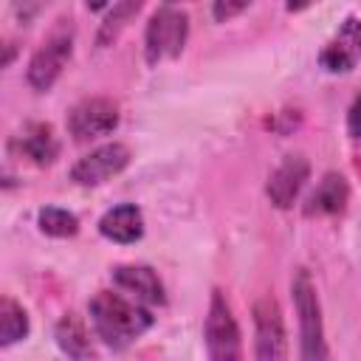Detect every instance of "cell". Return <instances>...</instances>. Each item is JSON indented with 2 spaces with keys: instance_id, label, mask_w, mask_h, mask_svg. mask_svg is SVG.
<instances>
[{
  "instance_id": "6da1fadb",
  "label": "cell",
  "mask_w": 361,
  "mask_h": 361,
  "mask_svg": "<svg viewBox=\"0 0 361 361\" xmlns=\"http://www.w3.org/2000/svg\"><path fill=\"white\" fill-rule=\"evenodd\" d=\"M87 310L99 338L116 350L133 344L152 327V316L144 305L124 299L121 293H113V290H99L90 299Z\"/></svg>"
},
{
  "instance_id": "7a4b0ae2",
  "label": "cell",
  "mask_w": 361,
  "mask_h": 361,
  "mask_svg": "<svg viewBox=\"0 0 361 361\" xmlns=\"http://www.w3.org/2000/svg\"><path fill=\"white\" fill-rule=\"evenodd\" d=\"M290 296H293V310L299 319V358L302 361H330L322 302H319V293H316V285H313L307 268H296V274L290 279Z\"/></svg>"
},
{
  "instance_id": "3957f363",
  "label": "cell",
  "mask_w": 361,
  "mask_h": 361,
  "mask_svg": "<svg viewBox=\"0 0 361 361\" xmlns=\"http://www.w3.org/2000/svg\"><path fill=\"white\" fill-rule=\"evenodd\" d=\"M189 37V14L172 3H164L152 11L147 31H144V56L147 65L155 68L164 59L180 56Z\"/></svg>"
},
{
  "instance_id": "277c9868",
  "label": "cell",
  "mask_w": 361,
  "mask_h": 361,
  "mask_svg": "<svg viewBox=\"0 0 361 361\" xmlns=\"http://www.w3.org/2000/svg\"><path fill=\"white\" fill-rule=\"evenodd\" d=\"M203 341H206L209 361H240L243 358L240 327H237V319L223 290H212L206 322H203Z\"/></svg>"
},
{
  "instance_id": "5b68a950",
  "label": "cell",
  "mask_w": 361,
  "mask_h": 361,
  "mask_svg": "<svg viewBox=\"0 0 361 361\" xmlns=\"http://www.w3.org/2000/svg\"><path fill=\"white\" fill-rule=\"evenodd\" d=\"M71 54H73V28L71 25H62V28L51 31L42 39V45L28 59V71H25L28 85L37 93L51 90L54 82L62 76L65 65L71 62Z\"/></svg>"
},
{
  "instance_id": "8992f818",
  "label": "cell",
  "mask_w": 361,
  "mask_h": 361,
  "mask_svg": "<svg viewBox=\"0 0 361 361\" xmlns=\"http://www.w3.org/2000/svg\"><path fill=\"white\" fill-rule=\"evenodd\" d=\"M118 127V104L104 96H87L68 110V133L73 141H96Z\"/></svg>"
},
{
  "instance_id": "52a82bcc",
  "label": "cell",
  "mask_w": 361,
  "mask_h": 361,
  "mask_svg": "<svg viewBox=\"0 0 361 361\" xmlns=\"http://www.w3.org/2000/svg\"><path fill=\"white\" fill-rule=\"evenodd\" d=\"M254 358L257 361H285L288 336L279 302L274 296H262L254 302Z\"/></svg>"
},
{
  "instance_id": "ba28073f",
  "label": "cell",
  "mask_w": 361,
  "mask_h": 361,
  "mask_svg": "<svg viewBox=\"0 0 361 361\" xmlns=\"http://www.w3.org/2000/svg\"><path fill=\"white\" fill-rule=\"evenodd\" d=\"M130 147L121 141H110L102 144L96 149H90L87 155H82L73 166H71V180L79 186H99L110 178H116L118 172L127 169L130 164Z\"/></svg>"
},
{
  "instance_id": "9c48e42d",
  "label": "cell",
  "mask_w": 361,
  "mask_h": 361,
  "mask_svg": "<svg viewBox=\"0 0 361 361\" xmlns=\"http://www.w3.org/2000/svg\"><path fill=\"white\" fill-rule=\"evenodd\" d=\"M310 178V164L305 155H285L282 164L268 175V183H265V195L268 200L276 206V209H290L299 197V192L305 189Z\"/></svg>"
},
{
  "instance_id": "30bf717a",
  "label": "cell",
  "mask_w": 361,
  "mask_h": 361,
  "mask_svg": "<svg viewBox=\"0 0 361 361\" xmlns=\"http://www.w3.org/2000/svg\"><path fill=\"white\" fill-rule=\"evenodd\" d=\"M361 59V20L347 17L338 31L330 37V42L319 54V65L327 73H347Z\"/></svg>"
},
{
  "instance_id": "8fae6325",
  "label": "cell",
  "mask_w": 361,
  "mask_h": 361,
  "mask_svg": "<svg viewBox=\"0 0 361 361\" xmlns=\"http://www.w3.org/2000/svg\"><path fill=\"white\" fill-rule=\"evenodd\" d=\"M113 282H116V288L130 293L133 302H138V305H164L166 302L164 285L149 265H116Z\"/></svg>"
},
{
  "instance_id": "7c38bea8",
  "label": "cell",
  "mask_w": 361,
  "mask_h": 361,
  "mask_svg": "<svg viewBox=\"0 0 361 361\" xmlns=\"http://www.w3.org/2000/svg\"><path fill=\"white\" fill-rule=\"evenodd\" d=\"M350 200V183L341 172H324L322 180L316 183V189L310 192V197L305 200V214L307 217H330V214H341L347 209Z\"/></svg>"
},
{
  "instance_id": "4fadbf2b",
  "label": "cell",
  "mask_w": 361,
  "mask_h": 361,
  "mask_svg": "<svg viewBox=\"0 0 361 361\" xmlns=\"http://www.w3.org/2000/svg\"><path fill=\"white\" fill-rule=\"evenodd\" d=\"M99 234L110 243L130 245L144 234V214L135 203H118L99 217Z\"/></svg>"
},
{
  "instance_id": "5bb4252c",
  "label": "cell",
  "mask_w": 361,
  "mask_h": 361,
  "mask_svg": "<svg viewBox=\"0 0 361 361\" xmlns=\"http://www.w3.org/2000/svg\"><path fill=\"white\" fill-rule=\"evenodd\" d=\"M11 147H14L23 158H28L31 164H37V166H48V164H54L56 155H59V138H56L54 127L45 124V121H31V124L11 141Z\"/></svg>"
},
{
  "instance_id": "9a60e30c",
  "label": "cell",
  "mask_w": 361,
  "mask_h": 361,
  "mask_svg": "<svg viewBox=\"0 0 361 361\" xmlns=\"http://www.w3.org/2000/svg\"><path fill=\"white\" fill-rule=\"evenodd\" d=\"M56 344L59 350L73 358V361H87L93 355V347H90V336H87V327L85 322L76 316V313H65L59 322H56Z\"/></svg>"
},
{
  "instance_id": "2e32d148",
  "label": "cell",
  "mask_w": 361,
  "mask_h": 361,
  "mask_svg": "<svg viewBox=\"0 0 361 361\" xmlns=\"http://www.w3.org/2000/svg\"><path fill=\"white\" fill-rule=\"evenodd\" d=\"M141 11V0H124V3H116L107 8L102 25H99V34H96V45L99 48H107L118 39V34L127 28V23Z\"/></svg>"
},
{
  "instance_id": "e0dca14e",
  "label": "cell",
  "mask_w": 361,
  "mask_h": 361,
  "mask_svg": "<svg viewBox=\"0 0 361 361\" xmlns=\"http://www.w3.org/2000/svg\"><path fill=\"white\" fill-rule=\"evenodd\" d=\"M28 330L31 324H28V313L23 310V305H17L11 296H3L0 299V347H11L23 341Z\"/></svg>"
},
{
  "instance_id": "ac0fdd59",
  "label": "cell",
  "mask_w": 361,
  "mask_h": 361,
  "mask_svg": "<svg viewBox=\"0 0 361 361\" xmlns=\"http://www.w3.org/2000/svg\"><path fill=\"white\" fill-rule=\"evenodd\" d=\"M37 223H39L42 234H48V237H73L79 231V217L68 209H59V206L39 209Z\"/></svg>"
},
{
  "instance_id": "d6986e66",
  "label": "cell",
  "mask_w": 361,
  "mask_h": 361,
  "mask_svg": "<svg viewBox=\"0 0 361 361\" xmlns=\"http://www.w3.org/2000/svg\"><path fill=\"white\" fill-rule=\"evenodd\" d=\"M245 8H248V3H245V0H240V3L217 0V3L212 6V17H214L217 23H226V20H231L234 14H240V11H245Z\"/></svg>"
},
{
  "instance_id": "ffe728a7",
  "label": "cell",
  "mask_w": 361,
  "mask_h": 361,
  "mask_svg": "<svg viewBox=\"0 0 361 361\" xmlns=\"http://www.w3.org/2000/svg\"><path fill=\"white\" fill-rule=\"evenodd\" d=\"M347 133L353 138H361V93L353 99V104L347 110Z\"/></svg>"
}]
</instances>
